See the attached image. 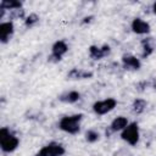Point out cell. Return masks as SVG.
I'll return each mask as SVG.
<instances>
[{
    "label": "cell",
    "instance_id": "1",
    "mask_svg": "<svg viewBox=\"0 0 156 156\" xmlns=\"http://www.w3.org/2000/svg\"><path fill=\"white\" fill-rule=\"evenodd\" d=\"M83 118V115H72V116H65L61 118L58 127L61 130L68 133V134H76L79 132L80 121Z\"/></svg>",
    "mask_w": 156,
    "mask_h": 156
},
{
    "label": "cell",
    "instance_id": "2",
    "mask_svg": "<svg viewBox=\"0 0 156 156\" xmlns=\"http://www.w3.org/2000/svg\"><path fill=\"white\" fill-rule=\"evenodd\" d=\"M0 144L4 152H12L13 150L17 149L20 140L17 136L11 134L7 128H2L0 130Z\"/></svg>",
    "mask_w": 156,
    "mask_h": 156
},
{
    "label": "cell",
    "instance_id": "3",
    "mask_svg": "<svg viewBox=\"0 0 156 156\" xmlns=\"http://www.w3.org/2000/svg\"><path fill=\"white\" fill-rule=\"evenodd\" d=\"M122 139L127 141L129 145H136L139 141V127L136 123H129L122 130Z\"/></svg>",
    "mask_w": 156,
    "mask_h": 156
},
{
    "label": "cell",
    "instance_id": "4",
    "mask_svg": "<svg viewBox=\"0 0 156 156\" xmlns=\"http://www.w3.org/2000/svg\"><path fill=\"white\" fill-rule=\"evenodd\" d=\"M117 105V101L113 98H107L101 101H96L93 105V110L96 115H105L110 111H112Z\"/></svg>",
    "mask_w": 156,
    "mask_h": 156
},
{
    "label": "cell",
    "instance_id": "5",
    "mask_svg": "<svg viewBox=\"0 0 156 156\" xmlns=\"http://www.w3.org/2000/svg\"><path fill=\"white\" fill-rule=\"evenodd\" d=\"M65 154V149L62 145L57 143H50L45 145L38 154L37 156H62Z\"/></svg>",
    "mask_w": 156,
    "mask_h": 156
},
{
    "label": "cell",
    "instance_id": "6",
    "mask_svg": "<svg viewBox=\"0 0 156 156\" xmlns=\"http://www.w3.org/2000/svg\"><path fill=\"white\" fill-rule=\"evenodd\" d=\"M68 46L63 40H58L52 45V54L49 57L50 61H60L61 57L67 52Z\"/></svg>",
    "mask_w": 156,
    "mask_h": 156
},
{
    "label": "cell",
    "instance_id": "7",
    "mask_svg": "<svg viewBox=\"0 0 156 156\" xmlns=\"http://www.w3.org/2000/svg\"><path fill=\"white\" fill-rule=\"evenodd\" d=\"M132 29L136 34H146L150 32V26L147 22L143 21L141 18H135L132 22Z\"/></svg>",
    "mask_w": 156,
    "mask_h": 156
},
{
    "label": "cell",
    "instance_id": "8",
    "mask_svg": "<svg viewBox=\"0 0 156 156\" xmlns=\"http://www.w3.org/2000/svg\"><path fill=\"white\" fill-rule=\"evenodd\" d=\"M13 33V24L12 22H2L0 24V39L2 43L9 41L10 37Z\"/></svg>",
    "mask_w": 156,
    "mask_h": 156
},
{
    "label": "cell",
    "instance_id": "9",
    "mask_svg": "<svg viewBox=\"0 0 156 156\" xmlns=\"http://www.w3.org/2000/svg\"><path fill=\"white\" fill-rule=\"evenodd\" d=\"M122 62H123V67L127 69H139L140 68V61L134 56H130V55L123 56Z\"/></svg>",
    "mask_w": 156,
    "mask_h": 156
},
{
    "label": "cell",
    "instance_id": "10",
    "mask_svg": "<svg viewBox=\"0 0 156 156\" xmlns=\"http://www.w3.org/2000/svg\"><path fill=\"white\" fill-rule=\"evenodd\" d=\"M128 124H129V123H128V119H127L126 117H123V116H119V117H117V118H115V119L112 121V123H111V126H110V129H111V132L123 130Z\"/></svg>",
    "mask_w": 156,
    "mask_h": 156
},
{
    "label": "cell",
    "instance_id": "11",
    "mask_svg": "<svg viewBox=\"0 0 156 156\" xmlns=\"http://www.w3.org/2000/svg\"><path fill=\"white\" fill-rule=\"evenodd\" d=\"M89 52H90V56L95 60H99L104 56H106L108 52H110V48L108 46H102V48H96V46H90L89 49Z\"/></svg>",
    "mask_w": 156,
    "mask_h": 156
},
{
    "label": "cell",
    "instance_id": "12",
    "mask_svg": "<svg viewBox=\"0 0 156 156\" xmlns=\"http://www.w3.org/2000/svg\"><path fill=\"white\" fill-rule=\"evenodd\" d=\"M79 98H80V94H79L78 91L72 90V91H68V93H66V94L61 95V96H60V100H61V101H63V102L73 104V102L78 101V100H79Z\"/></svg>",
    "mask_w": 156,
    "mask_h": 156
},
{
    "label": "cell",
    "instance_id": "13",
    "mask_svg": "<svg viewBox=\"0 0 156 156\" xmlns=\"http://www.w3.org/2000/svg\"><path fill=\"white\" fill-rule=\"evenodd\" d=\"M0 7L4 9V10H16V9L21 7V2L13 1V0H10V1L9 0H4V1H1Z\"/></svg>",
    "mask_w": 156,
    "mask_h": 156
},
{
    "label": "cell",
    "instance_id": "14",
    "mask_svg": "<svg viewBox=\"0 0 156 156\" xmlns=\"http://www.w3.org/2000/svg\"><path fill=\"white\" fill-rule=\"evenodd\" d=\"M68 76L72 77V78H87V77H90L91 73H89V72H83V71H79V69L74 68L73 71L69 72Z\"/></svg>",
    "mask_w": 156,
    "mask_h": 156
},
{
    "label": "cell",
    "instance_id": "15",
    "mask_svg": "<svg viewBox=\"0 0 156 156\" xmlns=\"http://www.w3.org/2000/svg\"><path fill=\"white\" fill-rule=\"evenodd\" d=\"M145 106H146V102H145L144 100H140V99H138V100H135V101H134V105H133V110H134V112L139 113V112H141V111L145 108Z\"/></svg>",
    "mask_w": 156,
    "mask_h": 156
},
{
    "label": "cell",
    "instance_id": "16",
    "mask_svg": "<svg viewBox=\"0 0 156 156\" xmlns=\"http://www.w3.org/2000/svg\"><path fill=\"white\" fill-rule=\"evenodd\" d=\"M85 136H87V140L89 143H94V141H96L99 139V133L95 132V130H88Z\"/></svg>",
    "mask_w": 156,
    "mask_h": 156
},
{
    "label": "cell",
    "instance_id": "17",
    "mask_svg": "<svg viewBox=\"0 0 156 156\" xmlns=\"http://www.w3.org/2000/svg\"><path fill=\"white\" fill-rule=\"evenodd\" d=\"M38 20H39V18H38V16L33 13V15H30V16L27 18L26 24H27V26H32V24H34L35 22H38Z\"/></svg>",
    "mask_w": 156,
    "mask_h": 156
},
{
    "label": "cell",
    "instance_id": "18",
    "mask_svg": "<svg viewBox=\"0 0 156 156\" xmlns=\"http://www.w3.org/2000/svg\"><path fill=\"white\" fill-rule=\"evenodd\" d=\"M152 11H154V13L156 15V2H154V5H152Z\"/></svg>",
    "mask_w": 156,
    "mask_h": 156
}]
</instances>
